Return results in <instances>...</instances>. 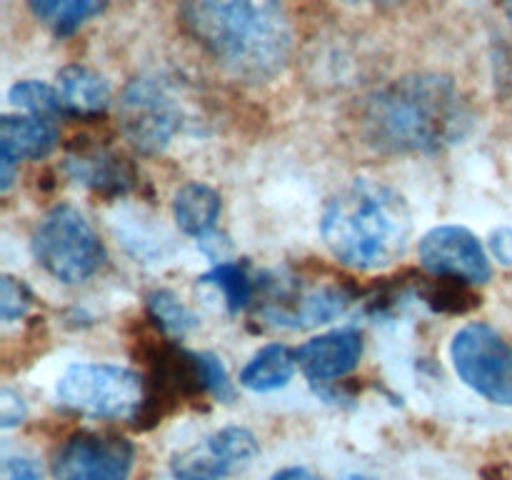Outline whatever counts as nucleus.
<instances>
[{
	"instance_id": "f257e3e1",
	"label": "nucleus",
	"mask_w": 512,
	"mask_h": 480,
	"mask_svg": "<svg viewBox=\"0 0 512 480\" xmlns=\"http://www.w3.org/2000/svg\"><path fill=\"white\" fill-rule=\"evenodd\" d=\"M473 115L453 78L403 75L368 95L360 110L365 143L388 155L440 153L468 135Z\"/></svg>"
},
{
	"instance_id": "f03ea898",
	"label": "nucleus",
	"mask_w": 512,
	"mask_h": 480,
	"mask_svg": "<svg viewBox=\"0 0 512 480\" xmlns=\"http://www.w3.org/2000/svg\"><path fill=\"white\" fill-rule=\"evenodd\" d=\"M180 18L200 50L245 83L278 78L293 53L283 0H180Z\"/></svg>"
},
{
	"instance_id": "7ed1b4c3",
	"label": "nucleus",
	"mask_w": 512,
	"mask_h": 480,
	"mask_svg": "<svg viewBox=\"0 0 512 480\" xmlns=\"http://www.w3.org/2000/svg\"><path fill=\"white\" fill-rule=\"evenodd\" d=\"M320 235L335 260L355 270L398 263L413 240V213L398 190L358 178L328 200Z\"/></svg>"
},
{
	"instance_id": "20e7f679",
	"label": "nucleus",
	"mask_w": 512,
	"mask_h": 480,
	"mask_svg": "<svg viewBox=\"0 0 512 480\" xmlns=\"http://www.w3.org/2000/svg\"><path fill=\"white\" fill-rule=\"evenodd\" d=\"M55 395L63 408L95 420H138L148 383L113 363H75L60 375Z\"/></svg>"
},
{
	"instance_id": "39448f33",
	"label": "nucleus",
	"mask_w": 512,
	"mask_h": 480,
	"mask_svg": "<svg viewBox=\"0 0 512 480\" xmlns=\"http://www.w3.org/2000/svg\"><path fill=\"white\" fill-rule=\"evenodd\" d=\"M33 255L55 280L78 285L98 273L105 245L78 208L55 205L35 225Z\"/></svg>"
},
{
	"instance_id": "423d86ee",
	"label": "nucleus",
	"mask_w": 512,
	"mask_h": 480,
	"mask_svg": "<svg viewBox=\"0 0 512 480\" xmlns=\"http://www.w3.org/2000/svg\"><path fill=\"white\" fill-rule=\"evenodd\" d=\"M450 360L468 388L490 403L512 408V345L493 325L460 328L450 343Z\"/></svg>"
},
{
	"instance_id": "0eeeda50",
	"label": "nucleus",
	"mask_w": 512,
	"mask_h": 480,
	"mask_svg": "<svg viewBox=\"0 0 512 480\" xmlns=\"http://www.w3.org/2000/svg\"><path fill=\"white\" fill-rule=\"evenodd\" d=\"M123 135L140 153H160L183 125V110L158 78H138L123 90L118 103Z\"/></svg>"
},
{
	"instance_id": "6e6552de",
	"label": "nucleus",
	"mask_w": 512,
	"mask_h": 480,
	"mask_svg": "<svg viewBox=\"0 0 512 480\" xmlns=\"http://www.w3.org/2000/svg\"><path fill=\"white\" fill-rule=\"evenodd\" d=\"M135 465V445L120 435L80 430L60 443L50 460L55 480H128Z\"/></svg>"
},
{
	"instance_id": "1a4fd4ad",
	"label": "nucleus",
	"mask_w": 512,
	"mask_h": 480,
	"mask_svg": "<svg viewBox=\"0 0 512 480\" xmlns=\"http://www.w3.org/2000/svg\"><path fill=\"white\" fill-rule=\"evenodd\" d=\"M418 258L435 278L478 285L488 283L493 275L488 250L478 235L463 225H438L428 230L418 243Z\"/></svg>"
},
{
	"instance_id": "9d476101",
	"label": "nucleus",
	"mask_w": 512,
	"mask_h": 480,
	"mask_svg": "<svg viewBox=\"0 0 512 480\" xmlns=\"http://www.w3.org/2000/svg\"><path fill=\"white\" fill-rule=\"evenodd\" d=\"M260 453L258 438L243 425H228L193 448L175 455L170 470L180 480H223L225 475L253 463Z\"/></svg>"
},
{
	"instance_id": "9b49d317",
	"label": "nucleus",
	"mask_w": 512,
	"mask_h": 480,
	"mask_svg": "<svg viewBox=\"0 0 512 480\" xmlns=\"http://www.w3.org/2000/svg\"><path fill=\"white\" fill-rule=\"evenodd\" d=\"M363 355V335L353 328L330 330L298 348V365L313 385L335 383L353 373Z\"/></svg>"
},
{
	"instance_id": "f8f14e48",
	"label": "nucleus",
	"mask_w": 512,
	"mask_h": 480,
	"mask_svg": "<svg viewBox=\"0 0 512 480\" xmlns=\"http://www.w3.org/2000/svg\"><path fill=\"white\" fill-rule=\"evenodd\" d=\"M58 143L53 123L35 115H5L0 120V190L8 193L20 160H40Z\"/></svg>"
},
{
	"instance_id": "ddd939ff",
	"label": "nucleus",
	"mask_w": 512,
	"mask_h": 480,
	"mask_svg": "<svg viewBox=\"0 0 512 480\" xmlns=\"http://www.w3.org/2000/svg\"><path fill=\"white\" fill-rule=\"evenodd\" d=\"M58 93L63 110L78 118H95L110 105V85L85 65H65L58 73Z\"/></svg>"
},
{
	"instance_id": "4468645a",
	"label": "nucleus",
	"mask_w": 512,
	"mask_h": 480,
	"mask_svg": "<svg viewBox=\"0 0 512 480\" xmlns=\"http://www.w3.org/2000/svg\"><path fill=\"white\" fill-rule=\"evenodd\" d=\"M298 370V350L285 343H270L260 348L240 370V385L253 393H273L285 388Z\"/></svg>"
},
{
	"instance_id": "2eb2a0df",
	"label": "nucleus",
	"mask_w": 512,
	"mask_h": 480,
	"mask_svg": "<svg viewBox=\"0 0 512 480\" xmlns=\"http://www.w3.org/2000/svg\"><path fill=\"white\" fill-rule=\"evenodd\" d=\"M220 210H223L220 193L210 188L208 183H200V180L185 183L173 198L175 223L185 235H193V238H203V235L213 233Z\"/></svg>"
},
{
	"instance_id": "dca6fc26",
	"label": "nucleus",
	"mask_w": 512,
	"mask_h": 480,
	"mask_svg": "<svg viewBox=\"0 0 512 480\" xmlns=\"http://www.w3.org/2000/svg\"><path fill=\"white\" fill-rule=\"evenodd\" d=\"M70 178L100 193H125L133 183L130 168L108 150H85L80 155H70L65 163Z\"/></svg>"
},
{
	"instance_id": "f3484780",
	"label": "nucleus",
	"mask_w": 512,
	"mask_h": 480,
	"mask_svg": "<svg viewBox=\"0 0 512 480\" xmlns=\"http://www.w3.org/2000/svg\"><path fill=\"white\" fill-rule=\"evenodd\" d=\"M28 3L35 18L58 38L78 33L105 8V0H28Z\"/></svg>"
},
{
	"instance_id": "a211bd4d",
	"label": "nucleus",
	"mask_w": 512,
	"mask_h": 480,
	"mask_svg": "<svg viewBox=\"0 0 512 480\" xmlns=\"http://www.w3.org/2000/svg\"><path fill=\"white\" fill-rule=\"evenodd\" d=\"M200 283L215 285V288L223 293L225 305H228L230 313H240L243 308H248L250 300H253V280L248 278L243 265L230 263V260H220L215 263L208 273L200 275Z\"/></svg>"
},
{
	"instance_id": "6ab92c4d",
	"label": "nucleus",
	"mask_w": 512,
	"mask_h": 480,
	"mask_svg": "<svg viewBox=\"0 0 512 480\" xmlns=\"http://www.w3.org/2000/svg\"><path fill=\"white\" fill-rule=\"evenodd\" d=\"M8 100L15 110H23V113L35 115V118L53 120L60 113H65L58 88L40 83V80H20V83H15L10 88Z\"/></svg>"
},
{
	"instance_id": "aec40b11",
	"label": "nucleus",
	"mask_w": 512,
	"mask_h": 480,
	"mask_svg": "<svg viewBox=\"0 0 512 480\" xmlns=\"http://www.w3.org/2000/svg\"><path fill=\"white\" fill-rule=\"evenodd\" d=\"M148 313L168 335L183 338L198 325V315L180 303V298L170 290H153L148 295Z\"/></svg>"
},
{
	"instance_id": "412c9836",
	"label": "nucleus",
	"mask_w": 512,
	"mask_h": 480,
	"mask_svg": "<svg viewBox=\"0 0 512 480\" xmlns=\"http://www.w3.org/2000/svg\"><path fill=\"white\" fill-rule=\"evenodd\" d=\"M30 305H33V293H30L28 285L13 275H3V280H0V315H3L5 323L23 318Z\"/></svg>"
},
{
	"instance_id": "4be33fe9",
	"label": "nucleus",
	"mask_w": 512,
	"mask_h": 480,
	"mask_svg": "<svg viewBox=\"0 0 512 480\" xmlns=\"http://www.w3.org/2000/svg\"><path fill=\"white\" fill-rule=\"evenodd\" d=\"M200 368H203V380L208 393L213 395L220 403H233L235 400V388L230 383V375L225 370L223 360L213 353H198Z\"/></svg>"
},
{
	"instance_id": "5701e85b",
	"label": "nucleus",
	"mask_w": 512,
	"mask_h": 480,
	"mask_svg": "<svg viewBox=\"0 0 512 480\" xmlns=\"http://www.w3.org/2000/svg\"><path fill=\"white\" fill-rule=\"evenodd\" d=\"M3 480H43V468L30 455H8L3 463Z\"/></svg>"
},
{
	"instance_id": "b1692460",
	"label": "nucleus",
	"mask_w": 512,
	"mask_h": 480,
	"mask_svg": "<svg viewBox=\"0 0 512 480\" xmlns=\"http://www.w3.org/2000/svg\"><path fill=\"white\" fill-rule=\"evenodd\" d=\"M25 415H28V408H25V400L20 398V393L3 388V393H0V425L5 430L15 428V425L23 423Z\"/></svg>"
},
{
	"instance_id": "393cba45",
	"label": "nucleus",
	"mask_w": 512,
	"mask_h": 480,
	"mask_svg": "<svg viewBox=\"0 0 512 480\" xmlns=\"http://www.w3.org/2000/svg\"><path fill=\"white\" fill-rule=\"evenodd\" d=\"M490 250L503 265H512V230L500 228L490 235Z\"/></svg>"
},
{
	"instance_id": "a878e982",
	"label": "nucleus",
	"mask_w": 512,
	"mask_h": 480,
	"mask_svg": "<svg viewBox=\"0 0 512 480\" xmlns=\"http://www.w3.org/2000/svg\"><path fill=\"white\" fill-rule=\"evenodd\" d=\"M270 480H323V478L310 473L308 468H285V470H278Z\"/></svg>"
},
{
	"instance_id": "bb28decb",
	"label": "nucleus",
	"mask_w": 512,
	"mask_h": 480,
	"mask_svg": "<svg viewBox=\"0 0 512 480\" xmlns=\"http://www.w3.org/2000/svg\"><path fill=\"white\" fill-rule=\"evenodd\" d=\"M503 8H505V13H508V18L512 23V0H503Z\"/></svg>"
},
{
	"instance_id": "cd10ccee",
	"label": "nucleus",
	"mask_w": 512,
	"mask_h": 480,
	"mask_svg": "<svg viewBox=\"0 0 512 480\" xmlns=\"http://www.w3.org/2000/svg\"><path fill=\"white\" fill-rule=\"evenodd\" d=\"M348 480H378V478H370V475H360V473H355V475H350Z\"/></svg>"
},
{
	"instance_id": "c85d7f7f",
	"label": "nucleus",
	"mask_w": 512,
	"mask_h": 480,
	"mask_svg": "<svg viewBox=\"0 0 512 480\" xmlns=\"http://www.w3.org/2000/svg\"><path fill=\"white\" fill-rule=\"evenodd\" d=\"M343 3H365V0H343Z\"/></svg>"
},
{
	"instance_id": "c756f323",
	"label": "nucleus",
	"mask_w": 512,
	"mask_h": 480,
	"mask_svg": "<svg viewBox=\"0 0 512 480\" xmlns=\"http://www.w3.org/2000/svg\"><path fill=\"white\" fill-rule=\"evenodd\" d=\"M175 480H180V478H175Z\"/></svg>"
}]
</instances>
